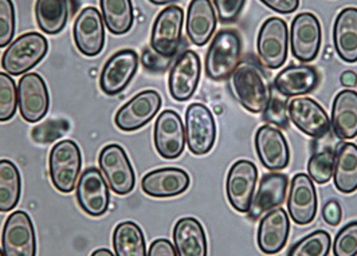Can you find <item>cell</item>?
I'll list each match as a JSON object with an SVG mask.
<instances>
[{
    "label": "cell",
    "instance_id": "39",
    "mask_svg": "<svg viewBox=\"0 0 357 256\" xmlns=\"http://www.w3.org/2000/svg\"><path fill=\"white\" fill-rule=\"evenodd\" d=\"M332 248L335 256H357V220L340 230Z\"/></svg>",
    "mask_w": 357,
    "mask_h": 256
},
{
    "label": "cell",
    "instance_id": "17",
    "mask_svg": "<svg viewBox=\"0 0 357 256\" xmlns=\"http://www.w3.org/2000/svg\"><path fill=\"white\" fill-rule=\"evenodd\" d=\"M139 70V54L124 49L112 55L100 75V88L104 94L114 97L124 92Z\"/></svg>",
    "mask_w": 357,
    "mask_h": 256
},
{
    "label": "cell",
    "instance_id": "14",
    "mask_svg": "<svg viewBox=\"0 0 357 256\" xmlns=\"http://www.w3.org/2000/svg\"><path fill=\"white\" fill-rule=\"evenodd\" d=\"M73 38L81 54L97 56L102 53L107 42L105 23L96 7H85L78 14L73 26Z\"/></svg>",
    "mask_w": 357,
    "mask_h": 256
},
{
    "label": "cell",
    "instance_id": "22",
    "mask_svg": "<svg viewBox=\"0 0 357 256\" xmlns=\"http://www.w3.org/2000/svg\"><path fill=\"white\" fill-rule=\"evenodd\" d=\"M191 184L190 175L180 168H160L148 172L142 180L144 193L155 199L175 198L184 193Z\"/></svg>",
    "mask_w": 357,
    "mask_h": 256
},
{
    "label": "cell",
    "instance_id": "1",
    "mask_svg": "<svg viewBox=\"0 0 357 256\" xmlns=\"http://www.w3.org/2000/svg\"><path fill=\"white\" fill-rule=\"evenodd\" d=\"M232 90L239 104L250 113H262L271 98V88L265 72L251 61L238 65L231 75Z\"/></svg>",
    "mask_w": 357,
    "mask_h": 256
},
{
    "label": "cell",
    "instance_id": "5",
    "mask_svg": "<svg viewBox=\"0 0 357 256\" xmlns=\"http://www.w3.org/2000/svg\"><path fill=\"white\" fill-rule=\"evenodd\" d=\"M184 11L178 6H168L156 17L151 33V49L162 58L178 54L183 39Z\"/></svg>",
    "mask_w": 357,
    "mask_h": 256
},
{
    "label": "cell",
    "instance_id": "33",
    "mask_svg": "<svg viewBox=\"0 0 357 256\" xmlns=\"http://www.w3.org/2000/svg\"><path fill=\"white\" fill-rule=\"evenodd\" d=\"M100 7L109 33L126 35L130 31L135 20L132 0H100Z\"/></svg>",
    "mask_w": 357,
    "mask_h": 256
},
{
    "label": "cell",
    "instance_id": "34",
    "mask_svg": "<svg viewBox=\"0 0 357 256\" xmlns=\"http://www.w3.org/2000/svg\"><path fill=\"white\" fill-rule=\"evenodd\" d=\"M22 176L18 166L10 160H0V212L13 211L20 200Z\"/></svg>",
    "mask_w": 357,
    "mask_h": 256
},
{
    "label": "cell",
    "instance_id": "50",
    "mask_svg": "<svg viewBox=\"0 0 357 256\" xmlns=\"http://www.w3.org/2000/svg\"><path fill=\"white\" fill-rule=\"evenodd\" d=\"M0 256H4V254H3V250L0 248Z\"/></svg>",
    "mask_w": 357,
    "mask_h": 256
},
{
    "label": "cell",
    "instance_id": "12",
    "mask_svg": "<svg viewBox=\"0 0 357 256\" xmlns=\"http://www.w3.org/2000/svg\"><path fill=\"white\" fill-rule=\"evenodd\" d=\"M258 182V168L249 160H238L231 165L227 180L226 195L232 208L239 214H248Z\"/></svg>",
    "mask_w": 357,
    "mask_h": 256
},
{
    "label": "cell",
    "instance_id": "16",
    "mask_svg": "<svg viewBox=\"0 0 357 256\" xmlns=\"http://www.w3.org/2000/svg\"><path fill=\"white\" fill-rule=\"evenodd\" d=\"M293 125L312 138H322L331 131V118L321 105L310 97H294L287 104Z\"/></svg>",
    "mask_w": 357,
    "mask_h": 256
},
{
    "label": "cell",
    "instance_id": "26",
    "mask_svg": "<svg viewBox=\"0 0 357 256\" xmlns=\"http://www.w3.org/2000/svg\"><path fill=\"white\" fill-rule=\"evenodd\" d=\"M287 185L289 180L286 175L280 172H271L265 175L251 202L250 209L248 212L249 218L257 220L261 218V215H265L268 211L275 209L281 204H284L287 193Z\"/></svg>",
    "mask_w": 357,
    "mask_h": 256
},
{
    "label": "cell",
    "instance_id": "28",
    "mask_svg": "<svg viewBox=\"0 0 357 256\" xmlns=\"http://www.w3.org/2000/svg\"><path fill=\"white\" fill-rule=\"evenodd\" d=\"M333 45L341 61L357 62V8L341 10L333 24Z\"/></svg>",
    "mask_w": 357,
    "mask_h": 256
},
{
    "label": "cell",
    "instance_id": "32",
    "mask_svg": "<svg viewBox=\"0 0 357 256\" xmlns=\"http://www.w3.org/2000/svg\"><path fill=\"white\" fill-rule=\"evenodd\" d=\"M116 256H146V243L142 227L135 221H121L113 231Z\"/></svg>",
    "mask_w": 357,
    "mask_h": 256
},
{
    "label": "cell",
    "instance_id": "40",
    "mask_svg": "<svg viewBox=\"0 0 357 256\" xmlns=\"http://www.w3.org/2000/svg\"><path fill=\"white\" fill-rule=\"evenodd\" d=\"M15 6L13 0H0V49L8 46L15 34Z\"/></svg>",
    "mask_w": 357,
    "mask_h": 256
},
{
    "label": "cell",
    "instance_id": "30",
    "mask_svg": "<svg viewBox=\"0 0 357 256\" xmlns=\"http://www.w3.org/2000/svg\"><path fill=\"white\" fill-rule=\"evenodd\" d=\"M333 182L341 193L349 195L357 191V145L344 143L335 156Z\"/></svg>",
    "mask_w": 357,
    "mask_h": 256
},
{
    "label": "cell",
    "instance_id": "4",
    "mask_svg": "<svg viewBox=\"0 0 357 256\" xmlns=\"http://www.w3.org/2000/svg\"><path fill=\"white\" fill-rule=\"evenodd\" d=\"M82 169L81 149L73 140H62L54 145L49 156V172L56 191L72 193Z\"/></svg>",
    "mask_w": 357,
    "mask_h": 256
},
{
    "label": "cell",
    "instance_id": "46",
    "mask_svg": "<svg viewBox=\"0 0 357 256\" xmlns=\"http://www.w3.org/2000/svg\"><path fill=\"white\" fill-rule=\"evenodd\" d=\"M146 256H178V253L168 239H156L149 246Z\"/></svg>",
    "mask_w": 357,
    "mask_h": 256
},
{
    "label": "cell",
    "instance_id": "23",
    "mask_svg": "<svg viewBox=\"0 0 357 256\" xmlns=\"http://www.w3.org/2000/svg\"><path fill=\"white\" fill-rule=\"evenodd\" d=\"M289 234L290 219L285 209H271L259 221L257 232L258 248L266 255H275L285 247Z\"/></svg>",
    "mask_w": 357,
    "mask_h": 256
},
{
    "label": "cell",
    "instance_id": "24",
    "mask_svg": "<svg viewBox=\"0 0 357 256\" xmlns=\"http://www.w3.org/2000/svg\"><path fill=\"white\" fill-rule=\"evenodd\" d=\"M320 83V74L310 65H290L274 78V89L284 97H303Z\"/></svg>",
    "mask_w": 357,
    "mask_h": 256
},
{
    "label": "cell",
    "instance_id": "13",
    "mask_svg": "<svg viewBox=\"0 0 357 256\" xmlns=\"http://www.w3.org/2000/svg\"><path fill=\"white\" fill-rule=\"evenodd\" d=\"M161 104V95L156 90L140 92L117 110L114 124L123 131H136L156 117Z\"/></svg>",
    "mask_w": 357,
    "mask_h": 256
},
{
    "label": "cell",
    "instance_id": "42",
    "mask_svg": "<svg viewBox=\"0 0 357 256\" xmlns=\"http://www.w3.org/2000/svg\"><path fill=\"white\" fill-rule=\"evenodd\" d=\"M246 0H214L218 19L225 24L235 22L241 15Z\"/></svg>",
    "mask_w": 357,
    "mask_h": 256
},
{
    "label": "cell",
    "instance_id": "19",
    "mask_svg": "<svg viewBox=\"0 0 357 256\" xmlns=\"http://www.w3.org/2000/svg\"><path fill=\"white\" fill-rule=\"evenodd\" d=\"M200 74V56L192 50L183 51L174 62L168 77L171 97L178 102L188 101L197 92Z\"/></svg>",
    "mask_w": 357,
    "mask_h": 256
},
{
    "label": "cell",
    "instance_id": "45",
    "mask_svg": "<svg viewBox=\"0 0 357 256\" xmlns=\"http://www.w3.org/2000/svg\"><path fill=\"white\" fill-rule=\"evenodd\" d=\"M262 4H265L271 11H275L278 14L287 15L298 10L300 0H259Z\"/></svg>",
    "mask_w": 357,
    "mask_h": 256
},
{
    "label": "cell",
    "instance_id": "31",
    "mask_svg": "<svg viewBox=\"0 0 357 256\" xmlns=\"http://www.w3.org/2000/svg\"><path fill=\"white\" fill-rule=\"evenodd\" d=\"M69 18L68 0H36V20L39 30L49 35L63 31Z\"/></svg>",
    "mask_w": 357,
    "mask_h": 256
},
{
    "label": "cell",
    "instance_id": "35",
    "mask_svg": "<svg viewBox=\"0 0 357 256\" xmlns=\"http://www.w3.org/2000/svg\"><path fill=\"white\" fill-rule=\"evenodd\" d=\"M331 247V235L324 230H317L291 246L287 256H328Z\"/></svg>",
    "mask_w": 357,
    "mask_h": 256
},
{
    "label": "cell",
    "instance_id": "27",
    "mask_svg": "<svg viewBox=\"0 0 357 256\" xmlns=\"http://www.w3.org/2000/svg\"><path fill=\"white\" fill-rule=\"evenodd\" d=\"M172 238L178 256H208L206 231L195 218L178 219L174 227Z\"/></svg>",
    "mask_w": 357,
    "mask_h": 256
},
{
    "label": "cell",
    "instance_id": "21",
    "mask_svg": "<svg viewBox=\"0 0 357 256\" xmlns=\"http://www.w3.org/2000/svg\"><path fill=\"white\" fill-rule=\"evenodd\" d=\"M255 150L262 165L271 170H282L290 161V149L282 131L273 125L259 127L255 133Z\"/></svg>",
    "mask_w": 357,
    "mask_h": 256
},
{
    "label": "cell",
    "instance_id": "44",
    "mask_svg": "<svg viewBox=\"0 0 357 256\" xmlns=\"http://www.w3.org/2000/svg\"><path fill=\"white\" fill-rule=\"evenodd\" d=\"M322 219L331 227L339 225L342 219V209H341L340 202L336 200H329L326 204H324Z\"/></svg>",
    "mask_w": 357,
    "mask_h": 256
},
{
    "label": "cell",
    "instance_id": "25",
    "mask_svg": "<svg viewBox=\"0 0 357 256\" xmlns=\"http://www.w3.org/2000/svg\"><path fill=\"white\" fill-rule=\"evenodd\" d=\"M216 11L211 0H191L187 10L185 30L191 43L206 46L216 30Z\"/></svg>",
    "mask_w": 357,
    "mask_h": 256
},
{
    "label": "cell",
    "instance_id": "15",
    "mask_svg": "<svg viewBox=\"0 0 357 256\" xmlns=\"http://www.w3.org/2000/svg\"><path fill=\"white\" fill-rule=\"evenodd\" d=\"M18 105L20 115L26 122L36 124L45 118L50 108V94L42 75L27 73L20 77Z\"/></svg>",
    "mask_w": 357,
    "mask_h": 256
},
{
    "label": "cell",
    "instance_id": "9",
    "mask_svg": "<svg viewBox=\"0 0 357 256\" xmlns=\"http://www.w3.org/2000/svg\"><path fill=\"white\" fill-rule=\"evenodd\" d=\"M185 141L195 156L211 152L216 141V124L211 110L203 104H191L185 110Z\"/></svg>",
    "mask_w": 357,
    "mask_h": 256
},
{
    "label": "cell",
    "instance_id": "38",
    "mask_svg": "<svg viewBox=\"0 0 357 256\" xmlns=\"http://www.w3.org/2000/svg\"><path fill=\"white\" fill-rule=\"evenodd\" d=\"M70 130V122L65 118H52L31 130V138L39 145H49L62 138Z\"/></svg>",
    "mask_w": 357,
    "mask_h": 256
},
{
    "label": "cell",
    "instance_id": "3",
    "mask_svg": "<svg viewBox=\"0 0 357 256\" xmlns=\"http://www.w3.org/2000/svg\"><path fill=\"white\" fill-rule=\"evenodd\" d=\"M49 51L47 39L39 33H26L10 43L1 55V67L10 75H24L43 61Z\"/></svg>",
    "mask_w": 357,
    "mask_h": 256
},
{
    "label": "cell",
    "instance_id": "2",
    "mask_svg": "<svg viewBox=\"0 0 357 256\" xmlns=\"http://www.w3.org/2000/svg\"><path fill=\"white\" fill-rule=\"evenodd\" d=\"M242 55V38L236 30L216 33L206 54L204 70L213 81H225L239 65Z\"/></svg>",
    "mask_w": 357,
    "mask_h": 256
},
{
    "label": "cell",
    "instance_id": "36",
    "mask_svg": "<svg viewBox=\"0 0 357 256\" xmlns=\"http://www.w3.org/2000/svg\"><path fill=\"white\" fill-rule=\"evenodd\" d=\"M335 156L336 152L329 147V149H322L316 152L309 163H307V176L317 184H326L331 182L333 177V170H335Z\"/></svg>",
    "mask_w": 357,
    "mask_h": 256
},
{
    "label": "cell",
    "instance_id": "41",
    "mask_svg": "<svg viewBox=\"0 0 357 256\" xmlns=\"http://www.w3.org/2000/svg\"><path fill=\"white\" fill-rule=\"evenodd\" d=\"M262 118L268 125H274L277 128H287L289 115H287V105L285 101L280 97L271 95L268 106L262 111Z\"/></svg>",
    "mask_w": 357,
    "mask_h": 256
},
{
    "label": "cell",
    "instance_id": "47",
    "mask_svg": "<svg viewBox=\"0 0 357 256\" xmlns=\"http://www.w3.org/2000/svg\"><path fill=\"white\" fill-rule=\"evenodd\" d=\"M340 83L344 88H355L357 85V74L352 70H347L340 75Z\"/></svg>",
    "mask_w": 357,
    "mask_h": 256
},
{
    "label": "cell",
    "instance_id": "37",
    "mask_svg": "<svg viewBox=\"0 0 357 256\" xmlns=\"http://www.w3.org/2000/svg\"><path fill=\"white\" fill-rule=\"evenodd\" d=\"M18 108V86L10 74L0 73V122L10 121Z\"/></svg>",
    "mask_w": 357,
    "mask_h": 256
},
{
    "label": "cell",
    "instance_id": "20",
    "mask_svg": "<svg viewBox=\"0 0 357 256\" xmlns=\"http://www.w3.org/2000/svg\"><path fill=\"white\" fill-rule=\"evenodd\" d=\"M287 211L297 225H307L317 215V192L313 180L305 175L297 173L291 183L287 198Z\"/></svg>",
    "mask_w": 357,
    "mask_h": 256
},
{
    "label": "cell",
    "instance_id": "10",
    "mask_svg": "<svg viewBox=\"0 0 357 256\" xmlns=\"http://www.w3.org/2000/svg\"><path fill=\"white\" fill-rule=\"evenodd\" d=\"M75 198L79 208L91 218L105 215L110 204V193L107 180L96 166L81 172L75 186Z\"/></svg>",
    "mask_w": 357,
    "mask_h": 256
},
{
    "label": "cell",
    "instance_id": "43",
    "mask_svg": "<svg viewBox=\"0 0 357 256\" xmlns=\"http://www.w3.org/2000/svg\"><path fill=\"white\" fill-rule=\"evenodd\" d=\"M171 63V59L162 58L156 54L152 49H144L142 54V65L149 73L161 74L164 73Z\"/></svg>",
    "mask_w": 357,
    "mask_h": 256
},
{
    "label": "cell",
    "instance_id": "7",
    "mask_svg": "<svg viewBox=\"0 0 357 256\" xmlns=\"http://www.w3.org/2000/svg\"><path fill=\"white\" fill-rule=\"evenodd\" d=\"M289 43L293 56L303 62H313L320 53L322 42L321 23L312 13H301L291 22Z\"/></svg>",
    "mask_w": 357,
    "mask_h": 256
},
{
    "label": "cell",
    "instance_id": "8",
    "mask_svg": "<svg viewBox=\"0 0 357 256\" xmlns=\"http://www.w3.org/2000/svg\"><path fill=\"white\" fill-rule=\"evenodd\" d=\"M1 250L4 256H36L34 223L24 211L13 212L3 225Z\"/></svg>",
    "mask_w": 357,
    "mask_h": 256
},
{
    "label": "cell",
    "instance_id": "29",
    "mask_svg": "<svg viewBox=\"0 0 357 256\" xmlns=\"http://www.w3.org/2000/svg\"><path fill=\"white\" fill-rule=\"evenodd\" d=\"M331 127L340 140H354L357 137V93L340 92L332 105Z\"/></svg>",
    "mask_w": 357,
    "mask_h": 256
},
{
    "label": "cell",
    "instance_id": "11",
    "mask_svg": "<svg viewBox=\"0 0 357 256\" xmlns=\"http://www.w3.org/2000/svg\"><path fill=\"white\" fill-rule=\"evenodd\" d=\"M289 31L285 20L271 17L264 22L257 39L261 62L271 70L280 69L287 58Z\"/></svg>",
    "mask_w": 357,
    "mask_h": 256
},
{
    "label": "cell",
    "instance_id": "49",
    "mask_svg": "<svg viewBox=\"0 0 357 256\" xmlns=\"http://www.w3.org/2000/svg\"><path fill=\"white\" fill-rule=\"evenodd\" d=\"M151 3H153V4H156V6H164V4H169L171 1H174V0H149Z\"/></svg>",
    "mask_w": 357,
    "mask_h": 256
},
{
    "label": "cell",
    "instance_id": "6",
    "mask_svg": "<svg viewBox=\"0 0 357 256\" xmlns=\"http://www.w3.org/2000/svg\"><path fill=\"white\" fill-rule=\"evenodd\" d=\"M100 169L110 189L119 195L126 196L135 189L136 175L126 149L119 144H109L102 147L98 156Z\"/></svg>",
    "mask_w": 357,
    "mask_h": 256
},
{
    "label": "cell",
    "instance_id": "18",
    "mask_svg": "<svg viewBox=\"0 0 357 256\" xmlns=\"http://www.w3.org/2000/svg\"><path fill=\"white\" fill-rule=\"evenodd\" d=\"M153 143L158 153L165 160L178 159L185 147V129L175 110L161 111L153 128Z\"/></svg>",
    "mask_w": 357,
    "mask_h": 256
},
{
    "label": "cell",
    "instance_id": "48",
    "mask_svg": "<svg viewBox=\"0 0 357 256\" xmlns=\"http://www.w3.org/2000/svg\"><path fill=\"white\" fill-rule=\"evenodd\" d=\"M90 256H116L113 255V253L110 251V250H107V248H98V250H96V251H93L91 253V255Z\"/></svg>",
    "mask_w": 357,
    "mask_h": 256
}]
</instances>
